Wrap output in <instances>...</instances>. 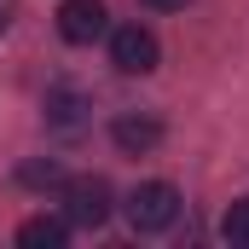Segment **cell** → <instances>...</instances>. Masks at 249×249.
Masks as SVG:
<instances>
[{"label":"cell","instance_id":"8","mask_svg":"<svg viewBox=\"0 0 249 249\" xmlns=\"http://www.w3.org/2000/svg\"><path fill=\"white\" fill-rule=\"evenodd\" d=\"M18 180H23L29 191H64L70 174H64L58 162H23V168H18Z\"/></svg>","mask_w":249,"mask_h":249},{"label":"cell","instance_id":"11","mask_svg":"<svg viewBox=\"0 0 249 249\" xmlns=\"http://www.w3.org/2000/svg\"><path fill=\"white\" fill-rule=\"evenodd\" d=\"M145 6H151V12H180L186 0H145Z\"/></svg>","mask_w":249,"mask_h":249},{"label":"cell","instance_id":"10","mask_svg":"<svg viewBox=\"0 0 249 249\" xmlns=\"http://www.w3.org/2000/svg\"><path fill=\"white\" fill-rule=\"evenodd\" d=\"M12 18H18V0H0V35L12 29Z\"/></svg>","mask_w":249,"mask_h":249},{"label":"cell","instance_id":"3","mask_svg":"<svg viewBox=\"0 0 249 249\" xmlns=\"http://www.w3.org/2000/svg\"><path fill=\"white\" fill-rule=\"evenodd\" d=\"M162 58V47H157V35L145 29V23H122V29H110V64L122 70V75H151Z\"/></svg>","mask_w":249,"mask_h":249},{"label":"cell","instance_id":"2","mask_svg":"<svg viewBox=\"0 0 249 249\" xmlns=\"http://www.w3.org/2000/svg\"><path fill=\"white\" fill-rule=\"evenodd\" d=\"M64 214H70V226H87V232H99V226L110 220V186H105L99 174L64 180Z\"/></svg>","mask_w":249,"mask_h":249},{"label":"cell","instance_id":"1","mask_svg":"<svg viewBox=\"0 0 249 249\" xmlns=\"http://www.w3.org/2000/svg\"><path fill=\"white\" fill-rule=\"evenodd\" d=\"M180 220V191L168 186V180H145V186H133V197H127V226L133 232H168Z\"/></svg>","mask_w":249,"mask_h":249},{"label":"cell","instance_id":"9","mask_svg":"<svg viewBox=\"0 0 249 249\" xmlns=\"http://www.w3.org/2000/svg\"><path fill=\"white\" fill-rule=\"evenodd\" d=\"M220 238L232 249H249V197H238V203L220 214Z\"/></svg>","mask_w":249,"mask_h":249},{"label":"cell","instance_id":"7","mask_svg":"<svg viewBox=\"0 0 249 249\" xmlns=\"http://www.w3.org/2000/svg\"><path fill=\"white\" fill-rule=\"evenodd\" d=\"M18 244L23 249H64L70 244V214H35V220H23L18 226Z\"/></svg>","mask_w":249,"mask_h":249},{"label":"cell","instance_id":"6","mask_svg":"<svg viewBox=\"0 0 249 249\" xmlns=\"http://www.w3.org/2000/svg\"><path fill=\"white\" fill-rule=\"evenodd\" d=\"M110 139L122 145L127 157H145V151H157V145H162V122H157V116H133V110H127V116L110 122Z\"/></svg>","mask_w":249,"mask_h":249},{"label":"cell","instance_id":"4","mask_svg":"<svg viewBox=\"0 0 249 249\" xmlns=\"http://www.w3.org/2000/svg\"><path fill=\"white\" fill-rule=\"evenodd\" d=\"M110 29V12H105V0H64L58 6V35L70 47H87V41H99Z\"/></svg>","mask_w":249,"mask_h":249},{"label":"cell","instance_id":"5","mask_svg":"<svg viewBox=\"0 0 249 249\" xmlns=\"http://www.w3.org/2000/svg\"><path fill=\"white\" fill-rule=\"evenodd\" d=\"M87 110H93V99L81 87H70V81L47 87V122L58 127V133H81L87 127Z\"/></svg>","mask_w":249,"mask_h":249}]
</instances>
